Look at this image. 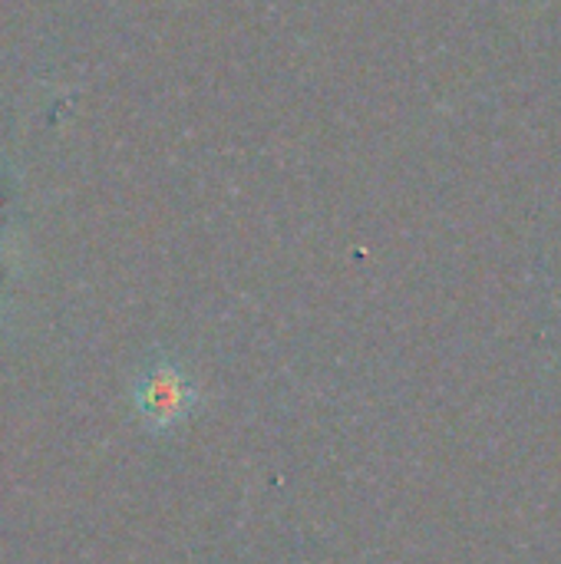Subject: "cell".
Returning <instances> with one entry per match:
<instances>
[{"instance_id":"6da1fadb","label":"cell","mask_w":561,"mask_h":564,"mask_svg":"<svg viewBox=\"0 0 561 564\" xmlns=\"http://www.w3.org/2000/svg\"><path fill=\"white\" fill-rule=\"evenodd\" d=\"M192 403H195V390L172 364L152 367L136 387V406L145 416V423L155 430L179 423L192 410Z\"/></svg>"}]
</instances>
